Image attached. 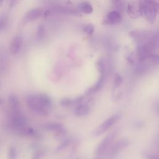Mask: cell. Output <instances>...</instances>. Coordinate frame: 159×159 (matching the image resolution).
<instances>
[{
	"mask_svg": "<svg viewBox=\"0 0 159 159\" xmlns=\"http://www.w3.org/2000/svg\"><path fill=\"white\" fill-rule=\"evenodd\" d=\"M104 75L102 74V75H101L100 77L99 78V79L97 81V82L96 83V84L93 87H91L89 89V91H87V94H89L98 91L99 89H100L102 88V86L104 84Z\"/></svg>",
	"mask_w": 159,
	"mask_h": 159,
	"instance_id": "cell-17",
	"label": "cell"
},
{
	"mask_svg": "<svg viewBox=\"0 0 159 159\" xmlns=\"http://www.w3.org/2000/svg\"><path fill=\"white\" fill-rule=\"evenodd\" d=\"M8 22V17L6 15L3 14L0 16V32L3 30L7 25Z\"/></svg>",
	"mask_w": 159,
	"mask_h": 159,
	"instance_id": "cell-20",
	"label": "cell"
},
{
	"mask_svg": "<svg viewBox=\"0 0 159 159\" xmlns=\"http://www.w3.org/2000/svg\"><path fill=\"white\" fill-rule=\"evenodd\" d=\"M96 66H97V69H98V71L101 73V75H102L103 73L104 72V70H105V66H104V61L102 60H99L97 62Z\"/></svg>",
	"mask_w": 159,
	"mask_h": 159,
	"instance_id": "cell-23",
	"label": "cell"
},
{
	"mask_svg": "<svg viewBox=\"0 0 159 159\" xmlns=\"http://www.w3.org/2000/svg\"><path fill=\"white\" fill-rule=\"evenodd\" d=\"M144 157L145 159H158V157L151 153H144Z\"/></svg>",
	"mask_w": 159,
	"mask_h": 159,
	"instance_id": "cell-27",
	"label": "cell"
},
{
	"mask_svg": "<svg viewBox=\"0 0 159 159\" xmlns=\"http://www.w3.org/2000/svg\"><path fill=\"white\" fill-rule=\"evenodd\" d=\"M130 36L138 43L155 41V35L152 32L148 30H133L130 32Z\"/></svg>",
	"mask_w": 159,
	"mask_h": 159,
	"instance_id": "cell-4",
	"label": "cell"
},
{
	"mask_svg": "<svg viewBox=\"0 0 159 159\" xmlns=\"http://www.w3.org/2000/svg\"><path fill=\"white\" fill-rule=\"evenodd\" d=\"M7 67V58L3 47L0 48V68L1 71H6Z\"/></svg>",
	"mask_w": 159,
	"mask_h": 159,
	"instance_id": "cell-15",
	"label": "cell"
},
{
	"mask_svg": "<svg viewBox=\"0 0 159 159\" xmlns=\"http://www.w3.org/2000/svg\"><path fill=\"white\" fill-rule=\"evenodd\" d=\"M73 101L70 98H63L60 101V104L63 106H68L73 103Z\"/></svg>",
	"mask_w": 159,
	"mask_h": 159,
	"instance_id": "cell-26",
	"label": "cell"
},
{
	"mask_svg": "<svg viewBox=\"0 0 159 159\" xmlns=\"http://www.w3.org/2000/svg\"><path fill=\"white\" fill-rule=\"evenodd\" d=\"M142 13L146 19L153 24L158 12V4L156 0H141Z\"/></svg>",
	"mask_w": 159,
	"mask_h": 159,
	"instance_id": "cell-1",
	"label": "cell"
},
{
	"mask_svg": "<svg viewBox=\"0 0 159 159\" xmlns=\"http://www.w3.org/2000/svg\"><path fill=\"white\" fill-rule=\"evenodd\" d=\"M94 159H99V158H94Z\"/></svg>",
	"mask_w": 159,
	"mask_h": 159,
	"instance_id": "cell-30",
	"label": "cell"
},
{
	"mask_svg": "<svg viewBox=\"0 0 159 159\" xmlns=\"http://www.w3.org/2000/svg\"><path fill=\"white\" fill-rule=\"evenodd\" d=\"M157 45L155 41L138 44L137 50V55L140 61H144L147 60L152 55L154 54L153 52L157 48Z\"/></svg>",
	"mask_w": 159,
	"mask_h": 159,
	"instance_id": "cell-3",
	"label": "cell"
},
{
	"mask_svg": "<svg viewBox=\"0 0 159 159\" xmlns=\"http://www.w3.org/2000/svg\"><path fill=\"white\" fill-rule=\"evenodd\" d=\"M44 129L47 130H50L53 132H55L57 134H60L62 132L63 128L61 124L58 123H48L44 125Z\"/></svg>",
	"mask_w": 159,
	"mask_h": 159,
	"instance_id": "cell-16",
	"label": "cell"
},
{
	"mask_svg": "<svg viewBox=\"0 0 159 159\" xmlns=\"http://www.w3.org/2000/svg\"><path fill=\"white\" fill-rule=\"evenodd\" d=\"M7 158L8 159H17V151L14 147H11L9 148Z\"/></svg>",
	"mask_w": 159,
	"mask_h": 159,
	"instance_id": "cell-21",
	"label": "cell"
},
{
	"mask_svg": "<svg viewBox=\"0 0 159 159\" xmlns=\"http://www.w3.org/2000/svg\"><path fill=\"white\" fill-rule=\"evenodd\" d=\"M122 19L119 11H112L107 14L104 18L102 23L105 25H114L118 24Z\"/></svg>",
	"mask_w": 159,
	"mask_h": 159,
	"instance_id": "cell-9",
	"label": "cell"
},
{
	"mask_svg": "<svg viewBox=\"0 0 159 159\" xmlns=\"http://www.w3.org/2000/svg\"><path fill=\"white\" fill-rule=\"evenodd\" d=\"M8 102L10 107L11 112L20 111V103L17 96L14 94H11L8 98Z\"/></svg>",
	"mask_w": 159,
	"mask_h": 159,
	"instance_id": "cell-14",
	"label": "cell"
},
{
	"mask_svg": "<svg viewBox=\"0 0 159 159\" xmlns=\"http://www.w3.org/2000/svg\"><path fill=\"white\" fill-rule=\"evenodd\" d=\"M123 0H112V5L117 11L123 8Z\"/></svg>",
	"mask_w": 159,
	"mask_h": 159,
	"instance_id": "cell-24",
	"label": "cell"
},
{
	"mask_svg": "<svg viewBox=\"0 0 159 159\" xmlns=\"http://www.w3.org/2000/svg\"><path fill=\"white\" fill-rule=\"evenodd\" d=\"M2 102H3V101H2V99L0 98V105H1Z\"/></svg>",
	"mask_w": 159,
	"mask_h": 159,
	"instance_id": "cell-29",
	"label": "cell"
},
{
	"mask_svg": "<svg viewBox=\"0 0 159 159\" xmlns=\"http://www.w3.org/2000/svg\"><path fill=\"white\" fill-rule=\"evenodd\" d=\"M129 144V141L127 139H121L117 140L111 148H109L107 153L109 157H112L117 155L120 152L127 147Z\"/></svg>",
	"mask_w": 159,
	"mask_h": 159,
	"instance_id": "cell-8",
	"label": "cell"
},
{
	"mask_svg": "<svg viewBox=\"0 0 159 159\" xmlns=\"http://www.w3.org/2000/svg\"><path fill=\"white\" fill-rule=\"evenodd\" d=\"M89 112V107L87 104H80L74 110V114L78 117H84Z\"/></svg>",
	"mask_w": 159,
	"mask_h": 159,
	"instance_id": "cell-12",
	"label": "cell"
},
{
	"mask_svg": "<svg viewBox=\"0 0 159 159\" xmlns=\"http://www.w3.org/2000/svg\"><path fill=\"white\" fill-rule=\"evenodd\" d=\"M123 82V78L122 77L119 75L116 74L115 76L114 81V84H113V88L114 89H117L118 88L122 83Z\"/></svg>",
	"mask_w": 159,
	"mask_h": 159,
	"instance_id": "cell-19",
	"label": "cell"
},
{
	"mask_svg": "<svg viewBox=\"0 0 159 159\" xmlns=\"http://www.w3.org/2000/svg\"><path fill=\"white\" fill-rule=\"evenodd\" d=\"M78 8L81 12H82L84 14H91L93 11V9L91 5L86 1L81 2L78 6Z\"/></svg>",
	"mask_w": 159,
	"mask_h": 159,
	"instance_id": "cell-18",
	"label": "cell"
},
{
	"mask_svg": "<svg viewBox=\"0 0 159 159\" xmlns=\"http://www.w3.org/2000/svg\"><path fill=\"white\" fill-rule=\"evenodd\" d=\"M25 101L28 107L37 115L42 117H46L48 115V110L41 105L37 95L29 94L27 96Z\"/></svg>",
	"mask_w": 159,
	"mask_h": 159,
	"instance_id": "cell-2",
	"label": "cell"
},
{
	"mask_svg": "<svg viewBox=\"0 0 159 159\" xmlns=\"http://www.w3.org/2000/svg\"><path fill=\"white\" fill-rule=\"evenodd\" d=\"M45 35V29L43 25H40L37 28V35L39 37L42 38Z\"/></svg>",
	"mask_w": 159,
	"mask_h": 159,
	"instance_id": "cell-25",
	"label": "cell"
},
{
	"mask_svg": "<svg viewBox=\"0 0 159 159\" xmlns=\"http://www.w3.org/2000/svg\"><path fill=\"white\" fill-rule=\"evenodd\" d=\"M127 12L132 19H137L142 15L141 0H131L127 6Z\"/></svg>",
	"mask_w": 159,
	"mask_h": 159,
	"instance_id": "cell-7",
	"label": "cell"
},
{
	"mask_svg": "<svg viewBox=\"0 0 159 159\" xmlns=\"http://www.w3.org/2000/svg\"><path fill=\"white\" fill-rule=\"evenodd\" d=\"M84 32L88 35H91L93 34L94 30V27L91 24H88L86 25L83 29Z\"/></svg>",
	"mask_w": 159,
	"mask_h": 159,
	"instance_id": "cell-22",
	"label": "cell"
},
{
	"mask_svg": "<svg viewBox=\"0 0 159 159\" xmlns=\"http://www.w3.org/2000/svg\"><path fill=\"white\" fill-rule=\"evenodd\" d=\"M43 14V10L40 8H34L29 10L24 16V20L25 22L34 21L39 19Z\"/></svg>",
	"mask_w": 159,
	"mask_h": 159,
	"instance_id": "cell-10",
	"label": "cell"
},
{
	"mask_svg": "<svg viewBox=\"0 0 159 159\" xmlns=\"http://www.w3.org/2000/svg\"><path fill=\"white\" fill-rule=\"evenodd\" d=\"M37 95L41 105L45 109L48 111V109H50L52 106V101L51 98L47 94L43 93H40Z\"/></svg>",
	"mask_w": 159,
	"mask_h": 159,
	"instance_id": "cell-13",
	"label": "cell"
},
{
	"mask_svg": "<svg viewBox=\"0 0 159 159\" xmlns=\"http://www.w3.org/2000/svg\"><path fill=\"white\" fill-rule=\"evenodd\" d=\"M120 118V115L118 114H115L111 117H108L106 120H105L102 123H101L99 125H98L96 129L93 131V134L94 136L100 135L106 131H107L109 129L114 125L117 121Z\"/></svg>",
	"mask_w": 159,
	"mask_h": 159,
	"instance_id": "cell-5",
	"label": "cell"
},
{
	"mask_svg": "<svg viewBox=\"0 0 159 159\" xmlns=\"http://www.w3.org/2000/svg\"><path fill=\"white\" fill-rule=\"evenodd\" d=\"M4 1H5V0H0V6H2V4H3V2H4Z\"/></svg>",
	"mask_w": 159,
	"mask_h": 159,
	"instance_id": "cell-28",
	"label": "cell"
},
{
	"mask_svg": "<svg viewBox=\"0 0 159 159\" xmlns=\"http://www.w3.org/2000/svg\"><path fill=\"white\" fill-rule=\"evenodd\" d=\"M22 40L20 35L16 36L11 41L9 47V51L12 55H16L20 51L22 46Z\"/></svg>",
	"mask_w": 159,
	"mask_h": 159,
	"instance_id": "cell-11",
	"label": "cell"
},
{
	"mask_svg": "<svg viewBox=\"0 0 159 159\" xmlns=\"http://www.w3.org/2000/svg\"><path fill=\"white\" fill-rule=\"evenodd\" d=\"M116 135V131H114L109 134L107 136H106L101 140V142L98 144L95 150V153L97 155H100V156L106 153L109 148H110L111 143L114 140Z\"/></svg>",
	"mask_w": 159,
	"mask_h": 159,
	"instance_id": "cell-6",
	"label": "cell"
}]
</instances>
